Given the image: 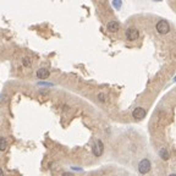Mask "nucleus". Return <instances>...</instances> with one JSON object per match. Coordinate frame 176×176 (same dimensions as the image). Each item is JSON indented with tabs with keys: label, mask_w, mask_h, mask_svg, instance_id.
<instances>
[{
	"label": "nucleus",
	"mask_w": 176,
	"mask_h": 176,
	"mask_svg": "<svg viewBox=\"0 0 176 176\" xmlns=\"http://www.w3.org/2000/svg\"><path fill=\"white\" fill-rule=\"evenodd\" d=\"M120 5H121V1H120V0H114V6L120 7Z\"/></svg>",
	"instance_id": "nucleus-12"
},
{
	"label": "nucleus",
	"mask_w": 176,
	"mask_h": 176,
	"mask_svg": "<svg viewBox=\"0 0 176 176\" xmlns=\"http://www.w3.org/2000/svg\"><path fill=\"white\" fill-rule=\"evenodd\" d=\"M98 99H99L100 101H103V103L106 101V97H105V94H103V93H99V94H98Z\"/></svg>",
	"instance_id": "nucleus-11"
},
{
	"label": "nucleus",
	"mask_w": 176,
	"mask_h": 176,
	"mask_svg": "<svg viewBox=\"0 0 176 176\" xmlns=\"http://www.w3.org/2000/svg\"><path fill=\"white\" fill-rule=\"evenodd\" d=\"M151 168H152V164H151V162L148 159H142L140 162V164H138V171L141 174H143V175L147 174V173H149Z\"/></svg>",
	"instance_id": "nucleus-2"
},
{
	"label": "nucleus",
	"mask_w": 176,
	"mask_h": 176,
	"mask_svg": "<svg viewBox=\"0 0 176 176\" xmlns=\"http://www.w3.org/2000/svg\"><path fill=\"white\" fill-rule=\"evenodd\" d=\"M155 28H157L158 33H160V34H166V33H169V31H170V25H169L168 21L160 20V21L157 23Z\"/></svg>",
	"instance_id": "nucleus-1"
},
{
	"label": "nucleus",
	"mask_w": 176,
	"mask_h": 176,
	"mask_svg": "<svg viewBox=\"0 0 176 176\" xmlns=\"http://www.w3.org/2000/svg\"><path fill=\"white\" fill-rule=\"evenodd\" d=\"M0 176H5V173H4V170L0 168Z\"/></svg>",
	"instance_id": "nucleus-14"
},
{
	"label": "nucleus",
	"mask_w": 176,
	"mask_h": 176,
	"mask_svg": "<svg viewBox=\"0 0 176 176\" xmlns=\"http://www.w3.org/2000/svg\"><path fill=\"white\" fill-rule=\"evenodd\" d=\"M169 176H176V174H171V175H169Z\"/></svg>",
	"instance_id": "nucleus-15"
},
{
	"label": "nucleus",
	"mask_w": 176,
	"mask_h": 176,
	"mask_svg": "<svg viewBox=\"0 0 176 176\" xmlns=\"http://www.w3.org/2000/svg\"><path fill=\"white\" fill-rule=\"evenodd\" d=\"M104 153V144L100 140H97L95 143L93 144V154L95 157H100Z\"/></svg>",
	"instance_id": "nucleus-3"
},
{
	"label": "nucleus",
	"mask_w": 176,
	"mask_h": 176,
	"mask_svg": "<svg viewBox=\"0 0 176 176\" xmlns=\"http://www.w3.org/2000/svg\"><path fill=\"white\" fill-rule=\"evenodd\" d=\"M106 28H108L109 32H113V33H114V32H117L119 28H120V23H119L117 21H110V22L108 23Z\"/></svg>",
	"instance_id": "nucleus-7"
},
{
	"label": "nucleus",
	"mask_w": 176,
	"mask_h": 176,
	"mask_svg": "<svg viewBox=\"0 0 176 176\" xmlns=\"http://www.w3.org/2000/svg\"><path fill=\"white\" fill-rule=\"evenodd\" d=\"M138 37H140V32H138V29H137V28H135V27H130V28L126 31V38H127L128 40L133 42V40H136Z\"/></svg>",
	"instance_id": "nucleus-4"
},
{
	"label": "nucleus",
	"mask_w": 176,
	"mask_h": 176,
	"mask_svg": "<svg viewBox=\"0 0 176 176\" xmlns=\"http://www.w3.org/2000/svg\"><path fill=\"white\" fill-rule=\"evenodd\" d=\"M157 1H160V0H157Z\"/></svg>",
	"instance_id": "nucleus-17"
},
{
	"label": "nucleus",
	"mask_w": 176,
	"mask_h": 176,
	"mask_svg": "<svg viewBox=\"0 0 176 176\" xmlns=\"http://www.w3.org/2000/svg\"><path fill=\"white\" fill-rule=\"evenodd\" d=\"M63 176H75V175H74L72 173H64V174H63Z\"/></svg>",
	"instance_id": "nucleus-13"
},
{
	"label": "nucleus",
	"mask_w": 176,
	"mask_h": 176,
	"mask_svg": "<svg viewBox=\"0 0 176 176\" xmlns=\"http://www.w3.org/2000/svg\"><path fill=\"white\" fill-rule=\"evenodd\" d=\"M174 81H176V77H175V78H174Z\"/></svg>",
	"instance_id": "nucleus-16"
},
{
	"label": "nucleus",
	"mask_w": 176,
	"mask_h": 176,
	"mask_svg": "<svg viewBox=\"0 0 176 176\" xmlns=\"http://www.w3.org/2000/svg\"><path fill=\"white\" fill-rule=\"evenodd\" d=\"M146 110L143 109V108H141V106H138V108H136L133 111H132V116H133V119H136V120H142L144 116H146Z\"/></svg>",
	"instance_id": "nucleus-5"
},
{
	"label": "nucleus",
	"mask_w": 176,
	"mask_h": 176,
	"mask_svg": "<svg viewBox=\"0 0 176 176\" xmlns=\"http://www.w3.org/2000/svg\"><path fill=\"white\" fill-rule=\"evenodd\" d=\"M7 148V140L4 136H0V152H5Z\"/></svg>",
	"instance_id": "nucleus-9"
},
{
	"label": "nucleus",
	"mask_w": 176,
	"mask_h": 176,
	"mask_svg": "<svg viewBox=\"0 0 176 176\" xmlns=\"http://www.w3.org/2000/svg\"><path fill=\"white\" fill-rule=\"evenodd\" d=\"M159 155H160V158H162L163 160H168V159L170 158V154H169V152H168L166 148H162V149L159 151Z\"/></svg>",
	"instance_id": "nucleus-8"
},
{
	"label": "nucleus",
	"mask_w": 176,
	"mask_h": 176,
	"mask_svg": "<svg viewBox=\"0 0 176 176\" xmlns=\"http://www.w3.org/2000/svg\"><path fill=\"white\" fill-rule=\"evenodd\" d=\"M22 64H23V66H26V67H29V66L32 65V60H31V58H28V56H25V58L22 59Z\"/></svg>",
	"instance_id": "nucleus-10"
},
{
	"label": "nucleus",
	"mask_w": 176,
	"mask_h": 176,
	"mask_svg": "<svg viewBox=\"0 0 176 176\" xmlns=\"http://www.w3.org/2000/svg\"><path fill=\"white\" fill-rule=\"evenodd\" d=\"M37 77L39 78V80H47L49 76H50V72H49V70L48 69H45V67H40L39 70H37Z\"/></svg>",
	"instance_id": "nucleus-6"
}]
</instances>
